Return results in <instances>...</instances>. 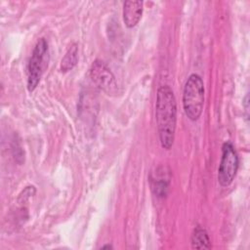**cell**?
Wrapping results in <instances>:
<instances>
[{"label":"cell","mask_w":250,"mask_h":250,"mask_svg":"<svg viewBox=\"0 0 250 250\" xmlns=\"http://www.w3.org/2000/svg\"><path fill=\"white\" fill-rule=\"evenodd\" d=\"M155 117L160 145L163 148L170 149L175 139L177 103L175 95L168 85L161 86L157 90Z\"/></svg>","instance_id":"cell-1"},{"label":"cell","mask_w":250,"mask_h":250,"mask_svg":"<svg viewBox=\"0 0 250 250\" xmlns=\"http://www.w3.org/2000/svg\"><path fill=\"white\" fill-rule=\"evenodd\" d=\"M204 104V84L198 74H190L185 84L183 93V106L186 115L191 121L197 120Z\"/></svg>","instance_id":"cell-2"},{"label":"cell","mask_w":250,"mask_h":250,"mask_svg":"<svg viewBox=\"0 0 250 250\" xmlns=\"http://www.w3.org/2000/svg\"><path fill=\"white\" fill-rule=\"evenodd\" d=\"M48 43L44 38H40L34 46L27 64V90L30 93L36 89L40 82L46 63Z\"/></svg>","instance_id":"cell-3"},{"label":"cell","mask_w":250,"mask_h":250,"mask_svg":"<svg viewBox=\"0 0 250 250\" xmlns=\"http://www.w3.org/2000/svg\"><path fill=\"white\" fill-rule=\"evenodd\" d=\"M238 155L230 142L224 143L218 168V181L222 187H228L233 181L238 169Z\"/></svg>","instance_id":"cell-4"},{"label":"cell","mask_w":250,"mask_h":250,"mask_svg":"<svg viewBox=\"0 0 250 250\" xmlns=\"http://www.w3.org/2000/svg\"><path fill=\"white\" fill-rule=\"evenodd\" d=\"M90 77L99 88L106 93H113L116 90V82L110 69L101 61H95L90 68Z\"/></svg>","instance_id":"cell-5"},{"label":"cell","mask_w":250,"mask_h":250,"mask_svg":"<svg viewBox=\"0 0 250 250\" xmlns=\"http://www.w3.org/2000/svg\"><path fill=\"white\" fill-rule=\"evenodd\" d=\"M144 10L142 1H126L123 5V21L128 28H132L140 21Z\"/></svg>","instance_id":"cell-6"},{"label":"cell","mask_w":250,"mask_h":250,"mask_svg":"<svg viewBox=\"0 0 250 250\" xmlns=\"http://www.w3.org/2000/svg\"><path fill=\"white\" fill-rule=\"evenodd\" d=\"M151 188L155 195L161 197L166 194L168 184H169V178L166 176V173L164 171H161L160 168L156 170L155 175L151 178Z\"/></svg>","instance_id":"cell-7"},{"label":"cell","mask_w":250,"mask_h":250,"mask_svg":"<svg viewBox=\"0 0 250 250\" xmlns=\"http://www.w3.org/2000/svg\"><path fill=\"white\" fill-rule=\"evenodd\" d=\"M191 247L194 249H210L211 248V241L207 231L200 228L196 227L190 237Z\"/></svg>","instance_id":"cell-8"},{"label":"cell","mask_w":250,"mask_h":250,"mask_svg":"<svg viewBox=\"0 0 250 250\" xmlns=\"http://www.w3.org/2000/svg\"><path fill=\"white\" fill-rule=\"evenodd\" d=\"M77 61H78V47L74 43L68 48L65 55L62 59L61 66H60L61 71L67 72L71 70L76 65Z\"/></svg>","instance_id":"cell-9"},{"label":"cell","mask_w":250,"mask_h":250,"mask_svg":"<svg viewBox=\"0 0 250 250\" xmlns=\"http://www.w3.org/2000/svg\"><path fill=\"white\" fill-rule=\"evenodd\" d=\"M105 248H107V249H110V248H112V246H111L110 244H106V245H104V246H102V249H105Z\"/></svg>","instance_id":"cell-10"}]
</instances>
